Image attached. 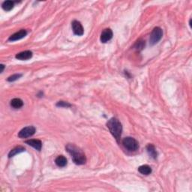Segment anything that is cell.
<instances>
[{"mask_svg": "<svg viewBox=\"0 0 192 192\" xmlns=\"http://www.w3.org/2000/svg\"><path fill=\"white\" fill-rule=\"evenodd\" d=\"M66 151L71 155L72 160L76 164L82 165L84 164L86 161L85 154L80 148L76 146L75 144L69 143L65 146Z\"/></svg>", "mask_w": 192, "mask_h": 192, "instance_id": "6da1fadb", "label": "cell"}, {"mask_svg": "<svg viewBox=\"0 0 192 192\" xmlns=\"http://www.w3.org/2000/svg\"><path fill=\"white\" fill-rule=\"evenodd\" d=\"M107 126L112 135L116 138L117 141H119L120 140L122 132V126L120 122L116 118H111L110 120H108Z\"/></svg>", "mask_w": 192, "mask_h": 192, "instance_id": "7a4b0ae2", "label": "cell"}, {"mask_svg": "<svg viewBox=\"0 0 192 192\" xmlns=\"http://www.w3.org/2000/svg\"><path fill=\"white\" fill-rule=\"evenodd\" d=\"M122 144L124 147L128 151L134 152L139 149V143L134 138L127 137L122 140Z\"/></svg>", "mask_w": 192, "mask_h": 192, "instance_id": "3957f363", "label": "cell"}, {"mask_svg": "<svg viewBox=\"0 0 192 192\" xmlns=\"http://www.w3.org/2000/svg\"><path fill=\"white\" fill-rule=\"evenodd\" d=\"M163 35L162 29L160 27H155L153 29L151 35H150L149 43L151 46H153L157 44L161 39Z\"/></svg>", "mask_w": 192, "mask_h": 192, "instance_id": "277c9868", "label": "cell"}, {"mask_svg": "<svg viewBox=\"0 0 192 192\" xmlns=\"http://www.w3.org/2000/svg\"><path fill=\"white\" fill-rule=\"evenodd\" d=\"M36 129L34 126H28L23 128L18 133V137L20 138H27L35 134Z\"/></svg>", "mask_w": 192, "mask_h": 192, "instance_id": "5b68a950", "label": "cell"}, {"mask_svg": "<svg viewBox=\"0 0 192 192\" xmlns=\"http://www.w3.org/2000/svg\"><path fill=\"white\" fill-rule=\"evenodd\" d=\"M71 26L74 33H75L76 35L81 36L83 35L84 29H83V26L82 24L80 23V22L77 21V20H74V21L71 23Z\"/></svg>", "mask_w": 192, "mask_h": 192, "instance_id": "8992f818", "label": "cell"}, {"mask_svg": "<svg viewBox=\"0 0 192 192\" xmlns=\"http://www.w3.org/2000/svg\"><path fill=\"white\" fill-rule=\"evenodd\" d=\"M113 38V32L110 29H105L103 32H101L100 40L102 43H107L110 40H111Z\"/></svg>", "mask_w": 192, "mask_h": 192, "instance_id": "52a82bcc", "label": "cell"}, {"mask_svg": "<svg viewBox=\"0 0 192 192\" xmlns=\"http://www.w3.org/2000/svg\"><path fill=\"white\" fill-rule=\"evenodd\" d=\"M26 35H27V32H26V30L21 29L20 31L16 32V33L13 34L12 35H11L10 37H9L8 40L10 41H18V40H20L23 39L24 37H26Z\"/></svg>", "mask_w": 192, "mask_h": 192, "instance_id": "ba28073f", "label": "cell"}, {"mask_svg": "<svg viewBox=\"0 0 192 192\" xmlns=\"http://www.w3.org/2000/svg\"><path fill=\"white\" fill-rule=\"evenodd\" d=\"M26 144L32 146L34 149H35L38 151H41V148H42V143L39 140H35V139H31V140H26L25 142Z\"/></svg>", "mask_w": 192, "mask_h": 192, "instance_id": "9c48e42d", "label": "cell"}, {"mask_svg": "<svg viewBox=\"0 0 192 192\" xmlns=\"http://www.w3.org/2000/svg\"><path fill=\"white\" fill-rule=\"evenodd\" d=\"M16 59L19 60H28L32 57V53L30 50H25L23 52L19 53L16 55Z\"/></svg>", "mask_w": 192, "mask_h": 192, "instance_id": "30bf717a", "label": "cell"}, {"mask_svg": "<svg viewBox=\"0 0 192 192\" xmlns=\"http://www.w3.org/2000/svg\"><path fill=\"white\" fill-rule=\"evenodd\" d=\"M146 150H147V153L150 157L153 158V159H156L158 153L155 146L153 145V144H148L147 146H146Z\"/></svg>", "mask_w": 192, "mask_h": 192, "instance_id": "8fae6325", "label": "cell"}, {"mask_svg": "<svg viewBox=\"0 0 192 192\" xmlns=\"http://www.w3.org/2000/svg\"><path fill=\"white\" fill-rule=\"evenodd\" d=\"M55 163L58 167H64L67 165V159L63 155H59L55 160Z\"/></svg>", "mask_w": 192, "mask_h": 192, "instance_id": "7c38bea8", "label": "cell"}, {"mask_svg": "<svg viewBox=\"0 0 192 192\" xmlns=\"http://www.w3.org/2000/svg\"><path fill=\"white\" fill-rule=\"evenodd\" d=\"M23 105V102L20 98H14L11 101V106L14 109H19Z\"/></svg>", "mask_w": 192, "mask_h": 192, "instance_id": "4fadbf2b", "label": "cell"}, {"mask_svg": "<svg viewBox=\"0 0 192 192\" xmlns=\"http://www.w3.org/2000/svg\"><path fill=\"white\" fill-rule=\"evenodd\" d=\"M23 152H25V148L23 147V146H17V147L14 148L13 149H11L10 153H8V157L11 158L14 155H18V154L23 153Z\"/></svg>", "mask_w": 192, "mask_h": 192, "instance_id": "5bb4252c", "label": "cell"}, {"mask_svg": "<svg viewBox=\"0 0 192 192\" xmlns=\"http://www.w3.org/2000/svg\"><path fill=\"white\" fill-rule=\"evenodd\" d=\"M138 171L143 175H149L152 173V168L149 165H142V166L139 167Z\"/></svg>", "mask_w": 192, "mask_h": 192, "instance_id": "9a60e30c", "label": "cell"}, {"mask_svg": "<svg viewBox=\"0 0 192 192\" xmlns=\"http://www.w3.org/2000/svg\"><path fill=\"white\" fill-rule=\"evenodd\" d=\"M14 5V2L12 1H5L2 5V7L5 11H9L12 10Z\"/></svg>", "mask_w": 192, "mask_h": 192, "instance_id": "2e32d148", "label": "cell"}, {"mask_svg": "<svg viewBox=\"0 0 192 192\" xmlns=\"http://www.w3.org/2000/svg\"><path fill=\"white\" fill-rule=\"evenodd\" d=\"M145 47V41H142V40H139V41H137L134 44V47L138 50H141L144 48Z\"/></svg>", "mask_w": 192, "mask_h": 192, "instance_id": "e0dca14e", "label": "cell"}, {"mask_svg": "<svg viewBox=\"0 0 192 192\" xmlns=\"http://www.w3.org/2000/svg\"><path fill=\"white\" fill-rule=\"evenodd\" d=\"M21 77L22 75H20V74H15V75L10 76V77L7 79V80L8 81V82H14V81H16L17 80H18Z\"/></svg>", "mask_w": 192, "mask_h": 192, "instance_id": "ac0fdd59", "label": "cell"}, {"mask_svg": "<svg viewBox=\"0 0 192 192\" xmlns=\"http://www.w3.org/2000/svg\"><path fill=\"white\" fill-rule=\"evenodd\" d=\"M56 105V107H70L71 106V104L68 103V102L63 101H60L57 102Z\"/></svg>", "mask_w": 192, "mask_h": 192, "instance_id": "d6986e66", "label": "cell"}, {"mask_svg": "<svg viewBox=\"0 0 192 192\" xmlns=\"http://www.w3.org/2000/svg\"><path fill=\"white\" fill-rule=\"evenodd\" d=\"M0 68H1V71H0V72H1V73H3L4 69H5V65H4L3 64H1V65H0Z\"/></svg>", "mask_w": 192, "mask_h": 192, "instance_id": "ffe728a7", "label": "cell"}]
</instances>
